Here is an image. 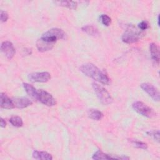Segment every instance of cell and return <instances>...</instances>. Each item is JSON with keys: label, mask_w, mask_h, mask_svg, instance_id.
I'll list each match as a JSON object with an SVG mask.
<instances>
[{"label": "cell", "mask_w": 160, "mask_h": 160, "mask_svg": "<svg viewBox=\"0 0 160 160\" xmlns=\"http://www.w3.org/2000/svg\"><path fill=\"white\" fill-rule=\"evenodd\" d=\"M92 158L95 160H99V159H129V158L128 156H113L109 155L103 152L102 151L98 150L94 152Z\"/></svg>", "instance_id": "cell-10"}, {"label": "cell", "mask_w": 160, "mask_h": 160, "mask_svg": "<svg viewBox=\"0 0 160 160\" xmlns=\"http://www.w3.org/2000/svg\"><path fill=\"white\" fill-rule=\"evenodd\" d=\"M92 84L98 98L102 104L108 105L112 103L113 100L112 98L110 93L104 87L96 82H93Z\"/></svg>", "instance_id": "cell-3"}, {"label": "cell", "mask_w": 160, "mask_h": 160, "mask_svg": "<svg viewBox=\"0 0 160 160\" xmlns=\"http://www.w3.org/2000/svg\"><path fill=\"white\" fill-rule=\"evenodd\" d=\"M0 105L2 108L4 109H12L14 108V104L12 99H11L5 93L1 92L0 94Z\"/></svg>", "instance_id": "cell-12"}, {"label": "cell", "mask_w": 160, "mask_h": 160, "mask_svg": "<svg viewBox=\"0 0 160 160\" xmlns=\"http://www.w3.org/2000/svg\"><path fill=\"white\" fill-rule=\"evenodd\" d=\"M1 50L9 59H11L16 53V50L12 43L8 41L2 42L1 45Z\"/></svg>", "instance_id": "cell-9"}, {"label": "cell", "mask_w": 160, "mask_h": 160, "mask_svg": "<svg viewBox=\"0 0 160 160\" xmlns=\"http://www.w3.org/2000/svg\"><path fill=\"white\" fill-rule=\"evenodd\" d=\"M0 124L2 128H5L6 126V122L5 120L2 118H1V120H0Z\"/></svg>", "instance_id": "cell-26"}, {"label": "cell", "mask_w": 160, "mask_h": 160, "mask_svg": "<svg viewBox=\"0 0 160 160\" xmlns=\"http://www.w3.org/2000/svg\"><path fill=\"white\" fill-rule=\"evenodd\" d=\"M65 36V32L62 29L59 28H52L42 34L40 39L46 42L54 44L58 40L64 39Z\"/></svg>", "instance_id": "cell-2"}, {"label": "cell", "mask_w": 160, "mask_h": 160, "mask_svg": "<svg viewBox=\"0 0 160 160\" xmlns=\"http://www.w3.org/2000/svg\"><path fill=\"white\" fill-rule=\"evenodd\" d=\"M149 51L152 59L158 64L159 62V48L155 43L149 44Z\"/></svg>", "instance_id": "cell-14"}, {"label": "cell", "mask_w": 160, "mask_h": 160, "mask_svg": "<svg viewBox=\"0 0 160 160\" xmlns=\"http://www.w3.org/2000/svg\"><path fill=\"white\" fill-rule=\"evenodd\" d=\"M28 79L32 82H45L51 79V74L48 72H36L28 75Z\"/></svg>", "instance_id": "cell-7"}, {"label": "cell", "mask_w": 160, "mask_h": 160, "mask_svg": "<svg viewBox=\"0 0 160 160\" xmlns=\"http://www.w3.org/2000/svg\"><path fill=\"white\" fill-rule=\"evenodd\" d=\"M0 17H1V22H6L7 20L8 19V18H9V15H8V14L7 13V12L1 10V15H0Z\"/></svg>", "instance_id": "cell-23"}, {"label": "cell", "mask_w": 160, "mask_h": 160, "mask_svg": "<svg viewBox=\"0 0 160 160\" xmlns=\"http://www.w3.org/2000/svg\"><path fill=\"white\" fill-rule=\"evenodd\" d=\"M158 26H159V16L158 17Z\"/></svg>", "instance_id": "cell-27"}, {"label": "cell", "mask_w": 160, "mask_h": 160, "mask_svg": "<svg viewBox=\"0 0 160 160\" xmlns=\"http://www.w3.org/2000/svg\"><path fill=\"white\" fill-rule=\"evenodd\" d=\"M131 142L137 148L142 149H148V144L144 142L139 141H132Z\"/></svg>", "instance_id": "cell-22"}, {"label": "cell", "mask_w": 160, "mask_h": 160, "mask_svg": "<svg viewBox=\"0 0 160 160\" xmlns=\"http://www.w3.org/2000/svg\"><path fill=\"white\" fill-rule=\"evenodd\" d=\"M38 95H39V101L48 106H53L56 105V101L54 97L48 92L43 90L39 89L38 90Z\"/></svg>", "instance_id": "cell-6"}, {"label": "cell", "mask_w": 160, "mask_h": 160, "mask_svg": "<svg viewBox=\"0 0 160 160\" xmlns=\"http://www.w3.org/2000/svg\"><path fill=\"white\" fill-rule=\"evenodd\" d=\"M54 46V44L46 42L41 39H38L36 42V47L39 51L44 52L51 50Z\"/></svg>", "instance_id": "cell-16"}, {"label": "cell", "mask_w": 160, "mask_h": 160, "mask_svg": "<svg viewBox=\"0 0 160 160\" xmlns=\"http://www.w3.org/2000/svg\"><path fill=\"white\" fill-rule=\"evenodd\" d=\"M80 71L86 76L103 84H108L109 78L103 71L92 63H86L80 67Z\"/></svg>", "instance_id": "cell-1"}, {"label": "cell", "mask_w": 160, "mask_h": 160, "mask_svg": "<svg viewBox=\"0 0 160 160\" xmlns=\"http://www.w3.org/2000/svg\"><path fill=\"white\" fill-rule=\"evenodd\" d=\"M141 33L134 26H129L122 36V41L127 44H131L138 42L141 38Z\"/></svg>", "instance_id": "cell-4"}, {"label": "cell", "mask_w": 160, "mask_h": 160, "mask_svg": "<svg viewBox=\"0 0 160 160\" xmlns=\"http://www.w3.org/2000/svg\"><path fill=\"white\" fill-rule=\"evenodd\" d=\"M141 88L145 91L154 101H159V92L152 84L148 82H144L141 84Z\"/></svg>", "instance_id": "cell-8"}, {"label": "cell", "mask_w": 160, "mask_h": 160, "mask_svg": "<svg viewBox=\"0 0 160 160\" xmlns=\"http://www.w3.org/2000/svg\"><path fill=\"white\" fill-rule=\"evenodd\" d=\"M132 108L139 114L143 116L151 118L156 116V112L152 108L141 101H136L132 104Z\"/></svg>", "instance_id": "cell-5"}, {"label": "cell", "mask_w": 160, "mask_h": 160, "mask_svg": "<svg viewBox=\"0 0 160 160\" xmlns=\"http://www.w3.org/2000/svg\"><path fill=\"white\" fill-rule=\"evenodd\" d=\"M82 31L91 36H97L99 34L98 29L92 25H86L81 28Z\"/></svg>", "instance_id": "cell-18"}, {"label": "cell", "mask_w": 160, "mask_h": 160, "mask_svg": "<svg viewBox=\"0 0 160 160\" xmlns=\"http://www.w3.org/2000/svg\"><path fill=\"white\" fill-rule=\"evenodd\" d=\"M88 116L91 119L93 120L99 121L102 118L103 114L102 113V112L98 109H91L88 111Z\"/></svg>", "instance_id": "cell-17"}, {"label": "cell", "mask_w": 160, "mask_h": 160, "mask_svg": "<svg viewBox=\"0 0 160 160\" xmlns=\"http://www.w3.org/2000/svg\"><path fill=\"white\" fill-rule=\"evenodd\" d=\"M32 157L36 159L39 160H51L52 159V156L49 153L46 151H34L32 152Z\"/></svg>", "instance_id": "cell-15"}, {"label": "cell", "mask_w": 160, "mask_h": 160, "mask_svg": "<svg viewBox=\"0 0 160 160\" xmlns=\"http://www.w3.org/2000/svg\"><path fill=\"white\" fill-rule=\"evenodd\" d=\"M148 134H149L150 136H152L154 139L157 141L158 142L159 141V131H150L148 132Z\"/></svg>", "instance_id": "cell-25"}, {"label": "cell", "mask_w": 160, "mask_h": 160, "mask_svg": "<svg viewBox=\"0 0 160 160\" xmlns=\"http://www.w3.org/2000/svg\"><path fill=\"white\" fill-rule=\"evenodd\" d=\"M58 5L68 8L71 9H75L78 6V4L76 2L74 1H56Z\"/></svg>", "instance_id": "cell-19"}, {"label": "cell", "mask_w": 160, "mask_h": 160, "mask_svg": "<svg viewBox=\"0 0 160 160\" xmlns=\"http://www.w3.org/2000/svg\"><path fill=\"white\" fill-rule=\"evenodd\" d=\"M99 19L102 24L106 26H109L111 22V18L106 14H101L99 17Z\"/></svg>", "instance_id": "cell-21"}, {"label": "cell", "mask_w": 160, "mask_h": 160, "mask_svg": "<svg viewBox=\"0 0 160 160\" xmlns=\"http://www.w3.org/2000/svg\"><path fill=\"white\" fill-rule=\"evenodd\" d=\"M138 26H139V28L141 30H142V31L146 30V29H148L149 27L148 22L147 21H141V22L139 24Z\"/></svg>", "instance_id": "cell-24"}, {"label": "cell", "mask_w": 160, "mask_h": 160, "mask_svg": "<svg viewBox=\"0 0 160 160\" xmlns=\"http://www.w3.org/2000/svg\"><path fill=\"white\" fill-rule=\"evenodd\" d=\"M24 88L26 92V93L34 100L39 101V95H38V90L32 85L28 83H23Z\"/></svg>", "instance_id": "cell-13"}, {"label": "cell", "mask_w": 160, "mask_h": 160, "mask_svg": "<svg viewBox=\"0 0 160 160\" xmlns=\"http://www.w3.org/2000/svg\"><path fill=\"white\" fill-rule=\"evenodd\" d=\"M14 106L18 108H24L32 104V102L28 98L24 97H17L12 99Z\"/></svg>", "instance_id": "cell-11"}, {"label": "cell", "mask_w": 160, "mask_h": 160, "mask_svg": "<svg viewBox=\"0 0 160 160\" xmlns=\"http://www.w3.org/2000/svg\"><path fill=\"white\" fill-rule=\"evenodd\" d=\"M10 123L15 127H21L23 125V121L21 118L18 116H13L9 119Z\"/></svg>", "instance_id": "cell-20"}]
</instances>
